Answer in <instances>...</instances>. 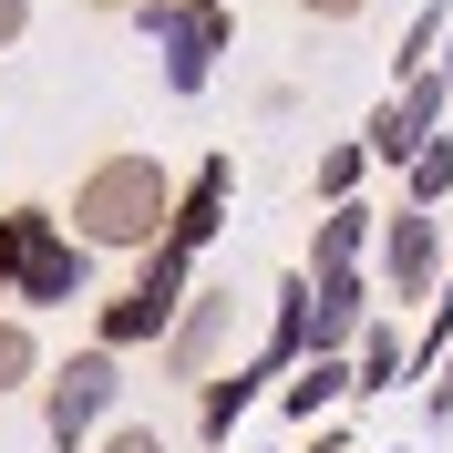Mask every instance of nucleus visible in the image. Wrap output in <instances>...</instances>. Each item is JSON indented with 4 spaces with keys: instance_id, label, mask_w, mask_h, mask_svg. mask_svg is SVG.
<instances>
[{
    "instance_id": "15",
    "label": "nucleus",
    "mask_w": 453,
    "mask_h": 453,
    "mask_svg": "<svg viewBox=\"0 0 453 453\" xmlns=\"http://www.w3.org/2000/svg\"><path fill=\"white\" fill-rule=\"evenodd\" d=\"M31 371H42V340H31L21 319H0V392H21Z\"/></svg>"
},
{
    "instance_id": "3",
    "label": "nucleus",
    "mask_w": 453,
    "mask_h": 453,
    "mask_svg": "<svg viewBox=\"0 0 453 453\" xmlns=\"http://www.w3.org/2000/svg\"><path fill=\"white\" fill-rule=\"evenodd\" d=\"M113 392H124L113 350H73V361H62L52 381H42V423H52V443H83V433L113 412Z\"/></svg>"
},
{
    "instance_id": "13",
    "label": "nucleus",
    "mask_w": 453,
    "mask_h": 453,
    "mask_svg": "<svg viewBox=\"0 0 453 453\" xmlns=\"http://www.w3.org/2000/svg\"><path fill=\"white\" fill-rule=\"evenodd\" d=\"M350 257H361V206H330L319 217V279H340Z\"/></svg>"
},
{
    "instance_id": "14",
    "label": "nucleus",
    "mask_w": 453,
    "mask_h": 453,
    "mask_svg": "<svg viewBox=\"0 0 453 453\" xmlns=\"http://www.w3.org/2000/svg\"><path fill=\"white\" fill-rule=\"evenodd\" d=\"M392 371H402V340H392V330H371V340H361V361H350V392H392Z\"/></svg>"
},
{
    "instance_id": "7",
    "label": "nucleus",
    "mask_w": 453,
    "mask_h": 453,
    "mask_svg": "<svg viewBox=\"0 0 453 453\" xmlns=\"http://www.w3.org/2000/svg\"><path fill=\"white\" fill-rule=\"evenodd\" d=\"M52 248H62V217H52V206H11V217H0V299H21Z\"/></svg>"
},
{
    "instance_id": "6",
    "label": "nucleus",
    "mask_w": 453,
    "mask_h": 453,
    "mask_svg": "<svg viewBox=\"0 0 453 453\" xmlns=\"http://www.w3.org/2000/svg\"><path fill=\"white\" fill-rule=\"evenodd\" d=\"M226 186H237V165H226V155H206V165L186 175V186H175V217H165V248H186V257H196L206 237H217V217H226Z\"/></svg>"
},
{
    "instance_id": "18",
    "label": "nucleus",
    "mask_w": 453,
    "mask_h": 453,
    "mask_svg": "<svg viewBox=\"0 0 453 453\" xmlns=\"http://www.w3.org/2000/svg\"><path fill=\"white\" fill-rule=\"evenodd\" d=\"M134 11H144L155 31H175V21H196V11H226V0H134Z\"/></svg>"
},
{
    "instance_id": "10",
    "label": "nucleus",
    "mask_w": 453,
    "mask_h": 453,
    "mask_svg": "<svg viewBox=\"0 0 453 453\" xmlns=\"http://www.w3.org/2000/svg\"><path fill=\"white\" fill-rule=\"evenodd\" d=\"M217 52H226V11H196V21H175V31H165V83H175V93H196Z\"/></svg>"
},
{
    "instance_id": "21",
    "label": "nucleus",
    "mask_w": 453,
    "mask_h": 453,
    "mask_svg": "<svg viewBox=\"0 0 453 453\" xmlns=\"http://www.w3.org/2000/svg\"><path fill=\"white\" fill-rule=\"evenodd\" d=\"M21 31H31V0H0V52H11Z\"/></svg>"
},
{
    "instance_id": "11",
    "label": "nucleus",
    "mask_w": 453,
    "mask_h": 453,
    "mask_svg": "<svg viewBox=\"0 0 453 453\" xmlns=\"http://www.w3.org/2000/svg\"><path fill=\"white\" fill-rule=\"evenodd\" d=\"M83 279H93V248H73V237H62V248L42 257V279L21 288V310H62V299H83Z\"/></svg>"
},
{
    "instance_id": "12",
    "label": "nucleus",
    "mask_w": 453,
    "mask_h": 453,
    "mask_svg": "<svg viewBox=\"0 0 453 453\" xmlns=\"http://www.w3.org/2000/svg\"><path fill=\"white\" fill-rule=\"evenodd\" d=\"M340 392H350V361H340V350H310V361H299V381H288V412H299V423H319Z\"/></svg>"
},
{
    "instance_id": "9",
    "label": "nucleus",
    "mask_w": 453,
    "mask_h": 453,
    "mask_svg": "<svg viewBox=\"0 0 453 453\" xmlns=\"http://www.w3.org/2000/svg\"><path fill=\"white\" fill-rule=\"evenodd\" d=\"M268 381H279L268 361H237V371H217V381H206V402H196V433H206V443H226V433H237V412H248V402L268 392Z\"/></svg>"
},
{
    "instance_id": "4",
    "label": "nucleus",
    "mask_w": 453,
    "mask_h": 453,
    "mask_svg": "<svg viewBox=\"0 0 453 453\" xmlns=\"http://www.w3.org/2000/svg\"><path fill=\"white\" fill-rule=\"evenodd\" d=\"M237 330V288H186V310L165 330V371L175 381H217V350Z\"/></svg>"
},
{
    "instance_id": "8",
    "label": "nucleus",
    "mask_w": 453,
    "mask_h": 453,
    "mask_svg": "<svg viewBox=\"0 0 453 453\" xmlns=\"http://www.w3.org/2000/svg\"><path fill=\"white\" fill-rule=\"evenodd\" d=\"M381 268H392V299H423V288H433L443 248H433V217H423V206H402V217H392V237H381Z\"/></svg>"
},
{
    "instance_id": "20",
    "label": "nucleus",
    "mask_w": 453,
    "mask_h": 453,
    "mask_svg": "<svg viewBox=\"0 0 453 453\" xmlns=\"http://www.w3.org/2000/svg\"><path fill=\"white\" fill-rule=\"evenodd\" d=\"M299 11H310V21H361L371 0H299Z\"/></svg>"
},
{
    "instance_id": "2",
    "label": "nucleus",
    "mask_w": 453,
    "mask_h": 453,
    "mask_svg": "<svg viewBox=\"0 0 453 453\" xmlns=\"http://www.w3.org/2000/svg\"><path fill=\"white\" fill-rule=\"evenodd\" d=\"M186 268H196L186 248H155V257L134 268V288L104 299V340H93V350H144V340H165L175 310H186Z\"/></svg>"
},
{
    "instance_id": "5",
    "label": "nucleus",
    "mask_w": 453,
    "mask_h": 453,
    "mask_svg": "<svg viewBox=\"0 0 453 453\" xmlns=\"http://www.w3.org/2000/svg\"><path fill=\"white\" fill-rule=\"evenodd\" d=\"M443 62H433V73H412V93H392V104L371 113V155H381V165H402V155H423L433 144V113H443Z\"/></svg>"
},
{
    "instance_id": "19",
    "label": "nucleus",
    "mask_w": 453,
    "mask_h": 453,
    "mask_svg": "<svg viewBox=\"0 0 453 453\" xmlns=\"http://www.w3.org/2000/svg\"><path fill=\"white\" fill-rule=\"evenodd\" d=\"M93 453H165V433H155V423H124V433H104Z\"/></svg>"
},
{
    "instance_id": "17",
    "label": "nucleus",
    "mask_w": 453,
    "mask_h": 453,
    "mask_svg": "<svg viewBox=\"0 0 453 453\" xmlns=\"http://www.w3.org/2000/svg\"><path fill=\"white\" fill-rule=\"evenodd\" d=\"M350 175H361V144H330L319 155V196H350Z\"/></svg>"
},
{
    "instance_id": "22",
    "label": "nucleus",
    "mask_w": 453,
    "mask_h": 453,
    "mask_svg": "<svg viewBox=\"0 0 453 453\" xmlns=\"http://www.w3.org/2000/svg\"><path fill=\"white\" fill-rule=\"evenodd\" d=\"M319 453H340V443H319Z\"/></svg>"
},
{
    "instance_id": "16",
    "label": "nucleus",
    "mask_w": 453,
    "mask_h": 453,
    "mask_svg": "<svg viewBox=\"0 0 453 453\" xmlns=\"http://www.w3.org/2000/svg\"><path fill=\"white\" fill-rule=\"evenodd\" d=\"M443 186H453V144L433 134L423 155H412V206H423V196H443Z\"/></svg>"
},
{
    "instance_id": "1",
    "label": "nucleus",
    "mask_w": 453,
    "mask_h": 453,
    "mask_svg": "<svg viewBox=\"0 0 453 453\" xmlns=\"http://www.w3.org/2000/svg\"><path fill=\"white\" fill-rule=\"evenodd\" d=\"M165 217H175V175L155 165V155H104V165L73 186V248L155 257L165 248Z\"/></svg>"
}]
</instances>
